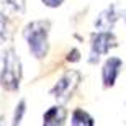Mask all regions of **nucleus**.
Instances as JSON below:
<instances>
[{"mask_svg": "<svg viewBox=\"0 0 126 126\" xmlns=\"http://www.w3.org/2000/svg\"><path fill=\"white\" fill-rule=\"evenodd\" d=\"M25 111H26V102H25V100H20L18 105H16V108H15L12 126H20V123H21V120H23Z\"/></svg>", "mask_w": 126, "mask_h": 126, "instance_id": "nucleus-10", "label": "nucleus"}, {"mask_svg": "<svg viewBox=\"0 0 126 126\" xmlns=\"http://www.w3.org/2000/svg\"><path fill=\"white\" fill-rule=\"evenodd\" d=\"M0 126H5V116H0Z\"/></svg>", "mask_w": 126, "mask_h": 126, "instance_id": "nucleus-14", "label": "nucleus"}, {"mask_svg": "<svg viewBox=\"0 0 126 126\" xmlns=\"http://www.w3.org/2000/svg\"><path fill=\"white\" fill-rule=\"evenodd\" d=\"M8 26H7V21H5V20H0V44H2V43L3 41H7V39H8Z\"/></svg>", "mask_w": 126, "mask_h": 126, "instance_id": "nucleus-11", "label": "nucleus"}, {"mask_svg": "<svg viewBox=\"0 0 126 126\" xmlns=\"http://www.w3.org/2000/svg\"><path fill=\"white\" fill-rule=\"evenodd\" d=\"M80 80H82V75H80L79 70H74V69L67 70V72H64L61 75V79L54 84V87L51 89V95L61 103L67 102L72 97V94L75 92V89L79 87Z\"/></svg>", "mask_w": 126, "mask_h": 126, "instance_id": "nucleus-3", "label": "nucleus"}, {"mask_svg": "<svg viewBox=\"0 0 126 126\" xmlns=\"http://www.w3.org/2000/svg\"><path fill=\"white\" fill-rule=\"evenodd\" d=\"M118 20V12L115 5H110L108 8H105L103 12H100V15L95 20V28L98 30V33H111V28L115 26Z\"/></svg>", "mask_w": 126, "mask_h": 126, "instance_id": "nucleus-6", "label": "nucleus"}, {"mask_svg": "<svg viewBox=\"0 0 126 126\" xmlns=\"http://www.w3.org/2000/svg\"><path fill=\"white\" fill-rule=\"evenodd\" d=\"M41 2L46 5V7H49V8H57V7L62 5L64 0H41Z\"/></svg>", "mask_w": 126, "mask_h": 126, "instance_id": "nucleus-12", "label": "nucleus"}, {"mask_svg": "<svg viewBox=\"0 0 126 126\" xmlns=\"http://www.w3.org/2000/svg\"><path fill=\"white\" fill-rule=\"evenodd\" d=\"M21 82V62L13 47L3 54V67L0 72V85L8 92H16Z\"/></svg>", "mask_w": 126, "mask_h": 126, "instance_id": "nucleus-2", "label": "nucleus"}, {"mask_svg": "<svg viewBox=\"0 0 126 126\" xmlns=\"http://www.w3.org/2000/svg\"><path fill=\"white\" fill-rule=\"evenodd\" d=\"M121 67H123V61L120 57H108L105 61V64L102 67V82L105 89L115 85L118 75L121 72Z\"/></svg>", "mask_w": 126, "mask_h": 126, "instance_id": "nucleus-5", "label": "nucleus"}, {"mask_svg": "<svg viewBox=\"0 0 126 126\" xmlns=\"http://www.w3.org/2000/svg\"><path fill=\"white\" fill-rule=\"evenodd\" d=\"M67 120V110L62 105L47 108L43 115V126H64Z\"/></svg>", "mask_w": 126, "mask_h": 126, "instance_id": "nucleus-7", "label": "nucleus"}, {"mask_svg": "<svg viewBox=\"0 0 126 126\" xmlns=\"http://www.w3.org/2000/svg\"><path fill=\"white\" fill-rule=\"evenodd\" d=\"M70 126H95V121L89 111L82 108H75L70 116Z\"/></svg>", "mask_w": 126, "mask_h": 126, "instance_id": "nucleus-9", "label": "nucleus"}, {"mask_svg": "<svg viewBox=\"0 0 126 126\" xmlns=\"http://www.w3.org/2000/svg\"><path fill=\"white\" fill-rule=\"evenodd\" d=\"M79 59H80V52L77 49H72L69 52V56H67V61H70V62H77Z\"/></svg>", "mask_w": 126, "mask_h": 126, "instance_id": "nucleus-13", "label": "nucleus"}, {"mask_svg": "<svg viewBox=\"0 0 126 126\" xmlns=\"http://www.w3.org/2000/svg\"><path fill=\"white\" fill-rule=\"evenodd\" d=\"M49 28H51V23L47 20H38V21L28 23L23 30V36L28 43L30 51L33 52V56L36 59H43L47 54V49H49V43H47Z\"/></svg>", "mask_w": 126, "mask_h": 126, "instance_id": "nucleus-1", "label": "nucleus"}, {"mask_svg": "<svg viewBox=\"0 0 126 126\" xmlns=\"http://www.w3.org/2000/svg\"><path fill=\"white\" fill-rule=\"evenodd\" d=\"M116 46V38L113 33H94L92 36V49H90V59L92 64L100 59V56L110 52V49Z\"/></svg>", "mask_w": 126, "mask_h": 126, "instance_id": "nucleus-4", "label": "nucleus"}, {"mask_svg": "<svg viewBox=\"0 0 126 126\" xmlns=\"http://www.w3.org/2000/svg\"><path fill=\"white\" fill-rule=\"evenodd\" d=\"M25 12V0H0V16L8 20Z\"/></svg>", "mask_w": 126, "mask_h": 126, "instance_id": "nucleus-8", "label": "nucleus"}]
</instances>
